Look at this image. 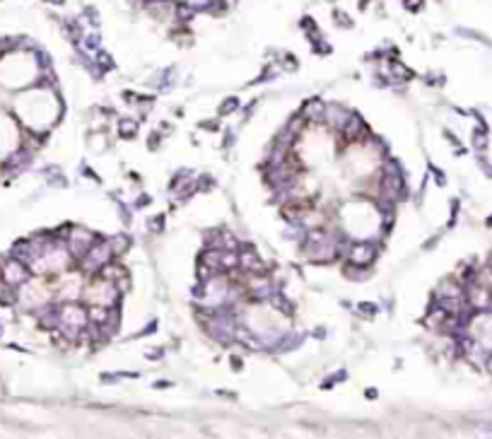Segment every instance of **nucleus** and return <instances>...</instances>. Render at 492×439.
I'll return each instance as SVG.
<instances>
[{
	"label": "nucleus",
	"instance_id": "f257e3e1",
	"mask_svg": "<svg viewBox=\"0 0 492 439\" xmlns=\"http://www.w3.org/2000/svg\"><path fill=\"white\" fill-rule=\"evenodd\" d=\"M119 295L121 290L116 288V282H111V280L102 278V275H97V278H92L82 288V302L87 304H99V307H116V302H119Z\"/></svg>",
	"mask_w": 492,
	"mask_h": 439
},
{
	"label": "nucleus",
	"instance_id": "f03ea898",
	"mask_svg": "<svg viewBox=\"0 0 492 439\" xmlns=\"http://www.w3.org/2000/svg\"><path fill=\"white\" fill-rule=\"evenodd\" d=\"M87 326H89L87 309H82L80 304H72V302H65L61 307V312H58V328L63 331V335L75 340Z\"/></svg>",
	"mask_w": 492,
	"mask_h": 439
},
{
	"label": "nucleus",
	"instance_id": "7ed1b4c3",
	"mask_svg": "<svg viewBox=\"0 0 492 439\" xmlns=\"http://www.w3.org/2000/svg\"><path fill=\"white\" fill-rule=\"evenodd\" d=\"M109 261H113L111 241H94V246L80 258V265H82V271L87 273V275H94V273L102 271Z\"/></svg>",
	"mask_w": 492,
	"mask_h": 439
},
{
	"label": "nucleus",
	"instance_id": "20e7f679",
	"mask_svg": "<svg viewBox=\"0 0 492 439\" xmlns=\"http://www.w3.org/2000/svg\"><path fill=\"white\" fill-rule=\"evenodd\" d=\"M94 241H97V237L89 230H85V227H72L70 237H68V249H70L72 258H82L89 249L94 246Z\"/></svg>",
	"mask_w": 492,
	"mask_h": 439
},
{
	"label": "nucleus",
	"instance_id": "39448f33",
	"mask_svg": "<svg viewBox=\"0 0 492 439\" xmlns=\"http://www.w3.org/2000/svg\"><path fill=\"white\" fill-rule=\"evenodd\" d=\"M0 278L5 280L8 285H12V288H20V285H24L29 280V265H24L20 258H8L3 263Z\"/></svg>",
	"mask_w": 492,
	"mask_h": 439
},
{
	"label": "nucleus",
	"instance_id": "423d86ee",
	"mask_svg": "<svg viewBox=\"0 0 492 439\" xmlns=\"http://www.w3.org/2000/svg\"><path fill=\"white\" fill-rule=\"evenodd\" d=\"M374 258H376V249H374V244H369V241H365V244H355L352 251H350V263L359 265V268H367Z\"/></svg>",
	"mask_w": 492,
	"mask_h": 439
},
{
	"label": "nucleus",
	"instance_id": "0eeeda50",
	"mask_svg": "<svg viewBox=\"0 0 492 439\" xmlns=\"http://www.w3.org/2000/svg\"><path fill=\"white\" fill-rule=\"evenodd\" d=\"M466 302L473 307V309H487L492 304V297H490V290L487 288H480V285H470L468 292H466Z\"/></svg>",
	"mask_w": 492,
	"mask_h": 439
},
{
	"label": "nucleus",
	"instance_id": "6e6552de",
	"mask_svg": "<svg viewBox=\"0 0 492 439\" xmlns=\"http://www.w3.org/2000/svg\"><path fill=\"white\" fill-rule=\"evenodd\" d=\"M239 268L244 273H263L266 271V263H263L251 249H244V251L239 254Z\"/></svg>",
	"mask_w": 492,
	"mask_h": 439
},
{
	"label": "nucleus",
	"instance_id": "1a4fd4ad",
	"mask_svg": "<svg viewBox=\"0 0 492 439\" xmlns=\"http://www.w3.org/2000/svg\"><path fill=\"white\" fill-rule=\"evenodd\" d=\"M437 297H466L463 288H461L456 280H444L439 288H437Z\"/></svg>",
	"mask_w": 492,
	"mask_h": 439
},
{
	"label": "nucleus",
	"instance_id": "9d476101",
	"mask_svg": "<svg viewBox=\"0 0 492 439\" xmlns=\"http://www.w3.org/2000/svg\"><path fill=\"white\" fill-rule=\"evenodd\" d=\"M473 282L480 285V288H487L492 292V268H483V271H478L476 278H473Z\"/></svg>",
	"mask_w": 492,
	"mask_h": 439
},
{
	"label": "nucleus",
	"instance_id": "9b49d317",
	"mask_svg": "<svg viewBox=\"0 0 492 439\" xmlns=\"http://www.w3.org/2000/svg\"><path fill=\"white\" fill-rule=\"evenodd\" d=\"M0 302H3V304H15V292H12V285H8L3 278H0Z\"/></svg>",
	"mask_w": 492,
	"mask_h": 439
},
{
	"label": "nucleus",
	"instance_id": "f8f14e48",
	"mask_svg": "<svg viewBox=\"0 0 492 439\" xmlns=\"http://www.w3.org/2000/svg\"><path fill=\"white\" fill-rule=\"evenodd\" d=\"M135 130H138V126H135L133 121H121V136L123 138L135 136Z\"/></svg>",
	"mask_w": 492,
	"mask_h": 439
},
{
	"label": "nucleus",
	"instance_id": "ddd939ff",
	"mask_svg": "<svg viewBox=\"0 0 492 439\" xmlns=\"http://www.w3.org/2000/svg\"><path fill=\"white\" fill-rule=\"evenodd\" d=\"M128 246V241H126V237H116V239H111V249H113V256L116 254H121L123 249Z\"/></svg>",
	"mask_w": 492,
	"mask_h": 439
},
{
	"label": "nucleus",
	"instance_id": "4468645a",
	"mask_svg": "<svg viewBox=\"0 0 492 439\" xmlns=\"http://www.w3.org/2000/svg\"><path fill=\"white\" fill-rule=\"evenodd\" d=\"M234 109H237V99H227V102L222 104V109H220V111H222V113H232Z\"/></svg>",
	"mask_w": 492,
	"mask_h": 439
},
{
	"label": "nucleus",
	"instance_id": "2eb2a0df",
	"mask_svg": "<svg viewBox=\"0 0 492 439\" xmlns=\"http://www.w3.org/2000/svg\"><path fill=\"white\" fill-rule=\"evenodd\" d=\"M99 63H102V68H113V61L109 56H104V53L99 56Z\"/></svg>",
	"mask_w": 492,
	"mask_h": 439
},
{
	"label": "nucleus",
	"instance_id": "dca6fc26",
	"mask_svg": "<svg viewBox=\"0 0 492 439\" xmlns=\"http://www.w3.org/2000/svg\"><path fill=\"white\" fill-rule=\"evenodd\" d=\"M476 147H480V150L485 147V136H483V133H480V136L476 133Z\"/></svg>",
	"mask_w": 492,
	"mask_h": 439
},
{
	"label": "nucleus",
	"instance_id": "f3484780",
	"mask_svg": "<svg viewBox=\"0 0 492 439\" xmlns=\"http://www.w3.org/2000/svg\"><path fill=\"white\" fill-rule=\"evenodd\" d=\"M359 309H365L367 314H374V307H372V304H359Z\"/></svg>",
	"mask_w": 492,
	"mask_h": 439
},
{
	"label": "nucleus",
	"instance_id": "a211bd4d",
	"mask_svg": "<svg viewBox=\"0 0 492 439\" xmlns=\"http://www.w3.org/2000/svg\"><path fill=\"white\" fill-rule=\"evenodd\" d=\"M56 3H63V0H56Z\"/></svg>",
	"mask_w": 492,
	"mask_h": 439
},
{
	"label": "nucleus",
	"instance_id": "6ab92c4d",
	"mask_svg": "<svg viewBox=\"0 0 492 439\" xmlns=\"http://www.w3.org/2000/svg\"><path fill=\"white\" fill-rule=\"evenodd\" d=\"M490 307H492V304H490Z\"/></svg>",
	"mask_w": 492,
	"mask_h": 439
}]
</instances>
